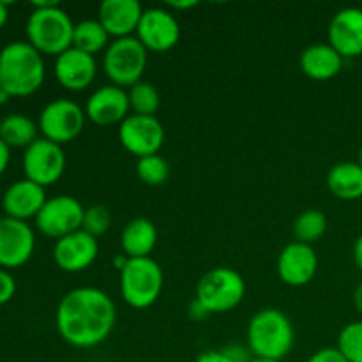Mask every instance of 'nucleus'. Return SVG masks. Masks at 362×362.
<instances>
[{
    "label": "nucleus",
    "mask_w": 362,
    "mask_h": 362,
    "mask_svg": "<svg viewBox=\"0 0 362 362\" xmlns=\"http://www.w3.org/2000/svg\"><path fill=\"white\" fill-rule=\"evenodd\" d=\"M7 18H9V11H7V4L0 0V28L7 23Z\"/></svg>",
    "instance_id": "obj_41"
},
{
    "label": "nucleus",
    "mask_w": 362,
    "mask_h": 362,
    "mask_svg": "<svg viewBox=\"0 0 362 362\" xmlns=\"http://www.w3.org/2000/svg\"><path fill=\"white\" fill-rule=\"evenodd\" d=\"M83 216L85 209L76 198L59 194L46 200L39 214L35 216V226L42 235L59 240L81 230Z\"/></svg>",
    "instance_id": "obj_9"
},
{
    "label": "nucleus",
    "mask_w": 362,
    "mask_h": 362,
    "mask_svg": "<svg viewBox=\"0 0 362 362\" xmlns=\"http://www.w3.org/2000/svg\"><path fill=\"white\" fill-rule=\"evenodd\" d=\"M110 46V34L105 30L99 20H83L74 25L73 48L81 49L94 57Z\"/></svg>",
    "instance_id": "obj_25"
},
{
    "label": "nucleus",
    "mask_w": 362,
    "mask_h": 362,
    "mask_svg": "<svg viewBox=\"0 0 362 362\" xmlns=\"http://www.w3.org/2000/svg\"><path fill=\"white\" fill-rule=\"evenodd\" d=\"M34 247V230L27 225V221L7 216L0 219V267H21L30 260Z\"/></svg>",
    "instance_id": "obj_13"
},
{
    "label": "nucleus",
    "mask_w": 362,
    "mask_h": 362,
    "mask_svg": "<svg viewBox=\"0 0 362 362\" xmlns=\"http://www.w3.org/2000/svg\"><path fill=\"white\" fill-rule=\"evenodd\" d=\"M359 165L362 166V147H361V151H359Z\"/></svg>",
    "instance_id": "obj_44"
},
{
    "label": "nucleus",
    "mask_w": 362,
    "mask_h": 362,
    "mask_svg": "<svg viewBox=\"0 0 362 362\" xmlns=\"http://www.w3.org/2000/svg\"><path fill=\"white\" fill-rule=\"evenodd\" d=\"M9 99H11V95L7 94V92L4 90L2 87H0V106H2V105H6V103L9 101Z\"/></svg>",
    "instance_id": "obj_42"
},
{
    "label": "nucleus",
    "mask_w": 362,
    "mask_h": 362,
    "mask_svg": "<svg viewBox=\"0 0 362 362\" xmlns=\"http://www.w3.org/2000/svg\"><path fill=\"white\" fill-rule=\"evenodd\" d=\"M98 73L95 59L81 49L69 48L55 59V76L64 88L80 92L94 81Z\"/></svg>",
    "instance_id": "obj_18"
},
{
    "label": "nucleus",
    "mask_w": 362,
    "mask_h": 362,
    "mask_svg": "<svg viewBox=\"0 0 362 362\" xmlns=\"http://www.w3.org/2000/svg\"><path fill=\"white\" fill-rule=\"evenodd\" d=\"M306 362H349L343 357V354L339 352L334 346H327V349H322L318 352H315Z\"/></svg>",
    "instance_id": "obj_32"
},
{
    "label": "nucleus",
    "mask_w": 362,
    "mask_h": 362,
    "mask_svg": "<svg viewBox=\"0 0 362 362\" xmlns=\"http://www.w3.org/2000/svg\"><path fill=\"white\" fill-rule=\"evenodd\" d=\"M187 311H189V317L193 318V320H197V322L205 320V318H207L209 315H211V313H209V311H207V308H205L204 304H202L200 300L197 299V297H194L193 303L189 304V310H187Z\"/></svg>",
    "instance_id": "obj_35"
},
{
    "label": "nucleus",
    "mask_w": 362,
    "mask_h": 362,
    "mask_svg": "<svg viewBox=\"0 0 362 362\" xmlns=\"http://www.w3.org/2000/svg\"><path fill=\"white\" fill-rule=\"evenodd\" d=\"M329 45L343 57L362 55V9L345 7L332 16L329 23Z\"/></svg>",
    "instance_id": "obj_17"
},
{
    "label": "nucleus",
    "mask_w": 362,
    "mask_h": 362,
    "mask_svg": "<svg viewBox=\"0 0 362 362\" xmlns=\"http://www.w3.org/2000/svg\"><path fill=\"white\" fill-rule=\"evenodd\" d=\"M354 306L357 308V311H359V313H362V283L357 286L356 292H354Z\"/></svg>",
    "instance_id": "obj_40"
},
{
    "label": "nucleus",
    "mask_w": 362,
    "mask_h": 362,
    "mask_svg": "<svg viewBox=\"0 0 362 362\" xmlns=\"http://www.w3.org/2000/svg\"><path fill=\"white\" fill-rule=\"evenodd\" d=\"M127 95H129V108L133 110L134 115L154 117L161 105L158 88L148 81H138L129 88Z\"/></svg>",
    "instance_id": "obj_27"
},
{
    "label": "nucleus",
    "mask_w": 362,
    "mask_h": 362,
    "mask_svg": "<svg viewBox=\"0 0 362 362\" xmlns=\"http://www.w3.org/2000/svg\"><path fill=\"white\" fill-rule=\"evenodd\" d=\"M119 141L138 159L156 156L165 141V127L156 117L131 113L119 126Z\"/></svg>",
    "instance_id": "obj_11"
},
{
    "label": "nucleus",
    "mask_w": 362,
    "mask_h": 362,
    "mask_svg": "<svg viewBox=\"0 0 362 362\" xmlns=\"http://www.w3.org/2000/svg\"><path fill=\"white\" fill-rule=\"evenodd\" d=\"M246 283L237 271L230 267H216L202 276L197 285V299L211 315L228 313L243 303Z\"/></svg>",
    "instance_id": "obj_6"
},
{
    "label": "nucleus",
    "mask_w": 362,
    "mask_h": 362,
    "mask_svg": "<svg viewBox=\"0 0 362 362\" xmlns=\"http://www.w3.org/2000/svg\"><path fill=\"white\" fill-rule=\"evenodd\" d=\"M343 62L345 59L329 42H317L300 53V71L311 80H332L341 73Z\"/></svg>",
    "instance_id": "obj_21"
},
{
    "label": "nucleus",
    "mask_w": 362,
    "mask_h": 362,
    "mask_svg": "<svg viewBox=\"0 0 362 362\" xmlns=\"http://www.w3.org/2000/svg\"><path fill=\"white\" fill-rule=\"evenodd\" d=\"M85 112L69 99H55L42 108L39 115V129L42 138L57 145L73 141L85 127Z\"/></svg>",
    "instance_id": "obj_8"
},
{
    "label": "nucleus",
    "mask_w": 362,
    "mask_h": 362,
    "mask_svg": "<svg viewBox=\"0 0 362 362\" xmlns=\"http://www.w3.org/2000/svg\"><path fill=\"white\" fill-rule=\"evenodd\" d=\"M37 127L32 119L21 113H11L0 122V138L9 147H30L37 140Z\"/></svg>",
    "instance_id": "obj_24"
},
{
    "label": "nucleus",
    "mask_w": 362,
    "mask_h": 362,
    "mask_svg": "<svg viewBox=\"0 0 362 362\" xmlns=\"http://www.w3.org/2000/svg\"><path fill=\"white\" fill-rule=\"evenodd\" d=\"M352 255H354V262H356L357 269L362 272V235L357 237L356 244H354Z\"/></svg>",
    "instance_id": "obj_37"
},
{
    "label": "nucleus",
    "mask_w": 362,
    "mask_h": 362,
    "mask_svg": "<svg viewBox=\"0 0 362 362\" xmlns=\"http://www.w3.org/2000/svg\"><path fill=\"white\" fill-rule=\"evenodd\" d=\"M129 95L126 88H120L117 85H105L88 98L85 115L98 126L106 127L113 124L120 126L124 119L129 115Z\"/></svg>",
    "instance_id": "obj_16"
},
{
    "label": "nucleus",
    "mask_w": 362,
    "mask_h": 362,
    "mask_svg": "<svg viewBox=\"0 0 362 362\" xmlns=\"http://www.w3.org/2000/svg\"><path fill=\"white\" fill-rule=\"evenodd\" d=\"M223 352L230 357L233 362H251L253 359V354H251L250 346H243V345H228L223 349Z\"/></svg>",
    "instance_id": "obj_33"
},
{
    "label": "nucleus",
    "mask_w": 362,
    "mask_h": 362,
    "mask_svg": "<svg viewBox=\"0 0 362 362\" xmlns=\"http://www.w3.org/2000/svg\"><path fill=\"white\" fill-rule=\"evenodd\" d=\"M144 16V7L138 0H105L99 6L98 20L110 37H131Z\"/></svg>",
    "instance_id": "obj_19"
},
{
    "label": "nucleus",
    "mask_w": 362,
    "mask_h": 362,
    "mask_svg": "<svg viewBox=\"0 0 362 362\" xmlns=\"http://www.w3.org/2000/svg\"><path fill=\"white\" fill-rule=\"evenodd\" d=\"M163 281L165 276L158 262L151 257L129 258L126 267L120 271V293L131 308L145 310L159 299Z\"/></svg>",
    "instance_id": "obj_5"
},
{
    "label": "nucleus",
    "mask_w": 362,
    "mask_h": 362,
    "mask_svg": "<svg viewBox=\"0 0 362 362\" xmlns=\"http://www.w3.org/2000/svg\"><path fill=\"white\" fill-rule=\"evenodd\" d=\"M34 11L27 20L28 42L45 55L59 57L73 48L74 23L57 2H32Z\"/></svg>",
    "instance_id": "obj_4"
},
{
    "label": "nucleus",
    "mask_w": 362,
    "mask_h": 362,
    "mask_svg": "<svg viewBox=\"0 0 362 362\" xmlns=\"http://www.w3.org/2000/svg\"><path fill=\"white\" fill-rule=\"evenodd\" d=\"M14 293H16V281L6 269H0V306L9 303Z\"/></svg>",
    "instance_id": "obj_31"
},
{
    "label": "nucleus",
    "mask_w": 362,
    "mask_h": 362,
    "mask_svg": "<svg viewBox=\"0 0 362 362\" xmlns=\"http://www.w3.org/2000/svg\"><path fill=\"white\" fill-rule=\"evenodd\" d=\"M136 175L147 186H161L170 175L168 161L159 154L140 158L136 163Z\"/></svg>",
    "instance_id": "obj_28"
},
{
    "label": "nucleus",
    "mask_w": 362,
    "mask_h": 362,
    "mask_svg": "<svg viewBox=\"0 0 362 362\" xmlns=\"http://www.w3.org/2000/svg\"><path fill=\"white\" fill-rule=\"evenodd\" d=\"M99 253V244L95 237L85 230L69 233L55 240L53 260L57 267L64 272H81L90 267Z\"/></svg>",
    "instance_id": "obj_14"
},
{
    "label": "nucleus",
    "mask_w": 362,
    "mask_h": 362,
    "mask_svg": "<svg viewBox=\"0 0 362 362\" xmlns=\"http://www.w3.org/2000/svg\"><path fill=\"white\" fill-rule=\"evenodd\" d=\"M110 225H112V212L106 205H90L88 209H85L83 216V226L81 230H85L87 233H90L92 237H101L105 235L110 230Z\"/></svg>",
    "instance_id": "obj_30"
},
{
    "label": "nucleus",
    "mask_w": 362,
    "mask_h": 362,
    "mask_svg": "<svg viewBox=\"0 0 362 362\" xmlns=\"http://www.w3.org/2000/svg\"><path fill=\"white\" fill-rule=\"evenodd\" d=\"M117 322L115 303L103 290L81 286L60 299L55 313L57 331L74 349H94L101 345Z\"/></svg>",
    "instance_id": "obj_1"
},
{
    "label": "nucleus",
    "mask_w": 362,
    "mask_h": 362,
    "mask_svg": "<svg viewBox=\"0 0 362 362\" xmlns=\"http://www.w3.org/2000/svg\"><path fill=\"white\" fill-rule=\"evenodd\" d=\"M293 237L297 243H303L311 246L313 243L320 240L324 233L327 232V218L318 209H308L300 212L293 221Z\"/></svg>",
    "instance_id": "obj_26"
},
{
    "label": "nucleus",
    "mask_w": 362,
    "mask_h": 362,
    "mask_svg": "<svg viewBox=\"0 0 362 362\" xmlns=\"http://www.w3.org/2000/svg\"><path fill=\"white\" fill-rule=\"evenodd\" d=\"M317 269L318 257L313 246L293 240L279 253L278 274L288 286H306L315 278Z\"/></svg>",
    "instance_id": "obj_15"
},
{
    "label": "nucleus",
    "mask_w": 362,
    "mask_h": 362,
    "mask_svg": "<svg viewBox=\"0 0 362 362\" xmlns=\"http://www.w3.org/2000/svg\"><path fill=\"white\" fill-rule=\"evenodd\" d=\"M251 362H281V361H271V359H260V357H253Z\"/></svg>",
    "instance_id": "obj_43"
},
{
    "label": "nucleus",
    "mask_w": 362,
    "mask_h": 362,
    "mask_svg": "<svg viewBox=\"0 0 362 362\" xmlns=\"http://www.w3.org/2000/svg\"><path fill=\"white\" fill-rule=\"evenodd\" d=\"M136 39L147 48V52H168L179 42L180 25L168 9L152 7L144 11L136 28Z\"/></svg>",
    "instance_id": "obj_12"
},
{
    "label": "nucleus",
    "mask_w": 362,
    "mask_h": 362,
    "mask_svg": "<svg viewBox=\"0 0 362 362\" xmlns=\"http://www.w3.org/2000/svg\"><path fill=\"white\" fill-rule=\"evenodd\" d=\"M336 349L349 362H362V322H352L341 329Z\"/></svg>",
    "instance_id": "obj_29"
},
{
    "label": "nucleus",
    "mask_w": 362,
    "mask_h": 362,
    "mask_svg": "<svg viewBox=\"0 0 362 362\" xmlns=\"http://www.w3.org/2000/svg\"><path fill=\"white\" fill-rule=\"evenodd\" d=\"M127 262H129V257H126V255H117L115 258H113V267L117 269V271H122L124 267H126L127 265Z\"/></svg>",
    "instance_id": "obj_39"
},
{
    "label": "nucleus",
    "mask_w": 362,
    "mask_h": 362,
    "mask_svg": "<svg viewBox=\"0 0 362 362\" xmlns=\"http://www.w3.org/2000/svg\"><path fill=\"white\" fill-rule=\"evenodd\" d=\"M11 161V147L6 144V141L0 138V177L4 175V172L7 170Z\"/></svg>",
    "instance_id": "obj_36"
},
{
    "label": "nucleus",
    "mask_w": 362,
    "mask_h": 362,
    "mask_svg": "<svg viewBox=\"0 0 362 362\" xmlns=\"http://www.w3.org/2000/svg\"><path fill=\"white\" fill-rule=\"evenodd\" d=\"M46 200L48 198H46L45 187L28 179H23L16 180L7 187L6 194L2 197V209L7 218L27 221L30 218L35 219Z\"/></svg>",
    "instance_id": "obj_20"
},
{
    "label": "nucleus",
    "mask_w": 362,
    "mask_h": 362,
    "mask_svg": "<svg viewBox=\"0 0 362 362\" xmlns=\"http://www.w3.org/2000/svg\"><path fill=\"white\" fill-rule=\"evenodd\" d=\"M66 170V154L62 145L46 138H37L30 147L25 148L23 172L25 179L46 187L55 184Z\"/></svg>",
    "instance_id": "obj_10"
},
{
    "label": "nucleus",
    "mask_w": 362,
    "mask_h": 362,
    "mask_svg": "<svg viewBox=\"0 0 362 362\" xmlns=\"http://www.w3.org/2000/svg\"><path fill=\"white\" fill-rule=\"evenodd\" d=\"M198 2L197 0H189V2H168L170 9H177V11H187L197 7Z\"/></svg>",
    "instance_id": "obj_38"
},
{
    "label": "nucleus",
    "mask_w": 362,
    "mask_h": 362,
    "mask_svg": "<svg viewBox=\"0 0 362 362\" xmlns=\"http://www.w3.org/2000/svg\"><path fill=\"white\" fill-rule=\"evenodd\" d=\"M46 76L42 55L25 41H14L0 52V87L11 98H25L41 88Z\"/></svg>",
    "instance_id": "obj_2"
},
{
    "label": "nucleus",
    "mask_w": 362,
    "mask_h": 362,
    "mask_svg": "<svg viewBox=\"0 0 362 362\" xmlns=\"http://www.w3.org/2000/svg\"><path fill=\"white\" fill-rule=\"evenodd\" d=\"M247 346L260 359L283 361L296 343L292 320L276 308L257 311L247 324Z\"/></svg>",
    "instance_id": "obj_3"
},
{
    "label": "nucleus",
    "mask_w": 362,
    "mask_h": 362,
    "mask_svg": "<svg viewBox=\"0 0 362 362\" xmlns=\"http://www.w3.org/2000/svg\"><path fill=\"white\" fill-rule=\"evenodd\" d=\"M194 362H233L223 350H207L202 352Z\"/></svg>",
    "instance_id": "obj_34"
},
{
    "label": "nucleus",
    "mask_w": 362,
    "mask_h": 362,
    "mask_svg": "<svg viewBox=\"0 0 362 362\" xmlns=\"http://www.w3.org/2000/svg\"><path fill=\"white\" fill-rule=\"evenodd\" d=\"M329 191L339 200H359L362 198V166L359 161H345L332 166L327 173Z\"/></svg>",
    "instance_id": "obj_23"
},
{
    "label": "nucleus",
    "mask_w": 362,
    "mask_h": 362,
    "mask_svg": "<svg viewBox=\"0 0 362 362\" xmlns=\"http://www.w3.org/2000/svg\"><path fill=\"white\" fill-rule=\"evenodd\" d=\"M158 243V230L147 218H136L126 225L120 233V246L126 257L147 258Z\"/></svg>",
    "instance_id": "obj_22"
},
{
    "label": "nucleus",
    "mask_w": 362,
    "mask_h": 362,
    "mask_svg": "<svg viewBox=\"0 0 362 362\" xmlns=\"http://www.w3.org/2000/svg\"><path fill=\"white\" fill-rule=\"evenodd\" d=\"M147 67V48L136 37H122L110 42L103 57V71L113 85L120 88L133 87Z\"/></svg>",
    "instance_id": "obj_7"
}]
</instances>
